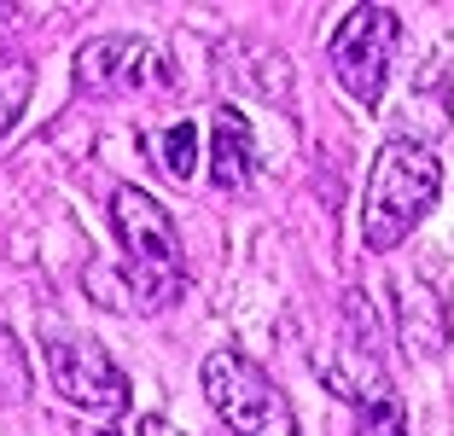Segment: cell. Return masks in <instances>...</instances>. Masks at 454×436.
<instances>
[{
  "mask_svg": "<svg viewBox=\"0 0 454 436\" xmlns=\"http://www.w3.org/2000/svg\"><path fill=\"white\" fill-rule=\"evenodd\" d=\"M442 199V163L431 145L419 140H385L373 152V175H367V199H361V245L373 256L396 251Z\"/></svg>",
  "mask_w": 454,
  "mask_h": 436,
  "instance_id": "obj_1",
  "label": "cell"
},
{
  "mask_svg": "<svg viewBox=\"0 0 454 436\" xmlns=\"http://www.w3.org/2000/svg\"><path fill=\"white\" fill-rule=\"evenodd\" d=\"M111 227L129 251V291L140 308H169L187 291V262H181V233L169 210L146 186H117L111 192Z\"/></svg>",
  "mask_w": 454,
  "mask_h": 436,
  "instance_id": "obj_2",
  "label": "cell"
},
{
  "mask_svg": "<svg viewBox=\"0 0 454 436\" xmlns=\"http://www.w3.org/2000/svg\"><path fill=\"white\" fill-rule=\"evenodd\" d=\"M204 396H210L215 419L227 424L233 436H297L292 401L274 390L262 367L239 349H215L204 361Z\"/></svg>",
  "mask_w": 454,
  "mask_h": 436,
  "instance_id": "obj_3",
  "label": "cell"
},
{
  "mask_svg": "<svg viewBox=\"0 0 454 436\" xmlns=\"http://www.w3.org/2000/svg\"><path fill=\"white\" fill-rule=\"evenodd\" d=\"M333 76L356 105H379L396 58V12L390 6H349L333 29Z\"/></svg>",
  "mask_w": 454,
  "mask_h": 436,
  "instance_id": "obj_4",
  "label": "cell"
},
{
  "mask_svg": "<svg viewBox=\"0 0 454 436\" xmlns=\"http://www.w3.org/2000/svg\"><path fill=\"white\" fill-rule=\"evenodd\" d=\"M47 378L70 408L94 413V419H122L129 413V378L106 355V344L76 338V331H53L47 338Z\"/></svg>",
  "mask_w": 454,
  "mask_h": 436,
  "instance_id": "obj_5",
  "label": "cell"
},
{
  "mask_svg": "<svg viewBox=\"0 0 454 436\" xmlns=\"http://www.w3.org/2000/svg\"><path fill=\"white\" fill-rule=\"evenodd\" d=\"M76 88L82 93H169L175 58L152 35H94L76 53Z\"/></svg>",
  "mask_w": 454,
  "mask_h": 436,
  "instance_id": "obj_6",
  "label": "cell"
},
{
  "mask_svg": "<svg viewBox=\"0 0 454 436\" xmlns=\"http://www.w3.org/2000/svg\"><path fill=\"white\" fill-rule=\"evenodd\" d=\"M396 338L402 349L414 361H437L442 349H449V303H442V291L431 285V279H414L402 274L396 285Z\"/></svg>",
  "mask_w": 454,
  "mask_h": 436,
  "instance_id": "obj_7",
  "label": "cell"
},
{
  "mask_svg": "<svg viewBox=\"0 0 454 436\" xmlns=\"http://www.w3.org/2000/svg\"><path fill=\"white\" fill-rule=\"evenodd\" d=\"M256 175V140H251V122L239 117L233 105L215 111L210 122V181L222 192H245Z\"/></svg>",
  "mask_w": 454,
  "mask_h": 436,
  "instance_id": "obj_8",
  "label": "cell"
},
{
  "mask_svg": "<svg viewBox=\"0 0 454 436\" xmlns=\"http://www.w3.org/2000/svg\"><path fill=\"white\" fill-rule=\"evenodd\" d=\"M29 93H35V65L18 53H0V140L18 128V117H24Z\"/></svg>",
  "mask_w": 454,
  "mask_h": 436,
  "instance_id": "obj_9",
  "label": "cell"
},
{
  "mask_svg": "<svg viewBox=\"0 0 454 436\" xmlns=\"http://www.w3.org/2000/svg\"><path fill=\"white\" fill-rule=\"evenodd\" d=\"M29 384H35V372H29V361H24V344H18V331L0 320V401H6V408L29 401Z\"/></svg>",
  "mask_w": 454,
  "mask_h": 436,
  "instance_id": "obj_10",
  "label": "cell"
},
{
  "mask_svg": "<svg viewBox=\"0 0 454 436\" xmlns=\"http://www.w3.org/2000/svg\"><path fill=\"white\" fill-rule=\"evenodd\" d=\"M163 169H169L175 181H192V169H199V128H192V122L163 128Z\"/></svg>",
  "mask_w": 454,
  "mask_h": 436,
  "instance_id": "obj_11",
  "label": "cell"
},
{
  "mask_svg": "<svg viewBox=\"0 0 454 436\" xmlns=\"http://www.w3.org/2000/svg\"><path fill=\"white\" fill-rule=\"evenodd\" d=\"M356 436H408V419H402V401H373V408H356Z\"/></svg>",
  "mask_w": 454,
  "mask_h": 436,
  "instance_id": "obj_12",
  "label": "cell"
},
{
  "mask_svg": "<svg viewBox=\"0 0 454 436\" xmlns=\"http://www.w3.org/2000/svg\"><path fill=\"white\" fill-rule=\"evenodd\" d=\"M134 436H187V431H175V424H169V419H158V413H140Z\"/></svg>",
  "mask_w": 454,
  "mask_h": 436,
  "instance_id": "obj_13",
  "label": "cell"
},
{
  "mask_svg": "<svg viewBox=\"0 0 454 436\" xmlns=\"http://www.w3.org/2000/svg\"><path fill=\"white\" fill-rule=\"evenodd\" d=\"M6 18H12V6H0V24H6Z\"/></svg>",
  "mask_w": 454,
  "mask_h": 436,
  "instance_id": "obj_14",
  "label": "cell"
},
{
  "mask_svg": "<svg viewBox=\"0 0 454 436\" xmlns=\"http://www.w3.org/2000/svg\"><path fill=\"white\" fill-rule=\"evenodd\" d=\"M99 436H111V431H99Z\"/></svg>",
  "mask_w": 454,
  "mask_h": 436,
  "instance_id": "obj_15",
  "label": "cell"
}]
</instances>
